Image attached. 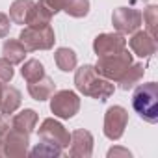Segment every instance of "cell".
<instances>
[{
  "instance_id": "cell-8",
  "label": "cell",
  "mask_w": 158,
  "mask_h": 158,
  "mask_svg": "<svg viewBox=\"0 0 158 158\" xmlns=\"http://www.w3.org/2000/svg\"><path fill=\"white\" fill-rule=\"evenodd\" d=\"M30 134L26 132H21L17 128H8V132L4 134L2 138V151H4V156H10V158H21L24 154H28V145H30V139H28Z\"/></svg>"
},
{
  "instance_id": "cell-21",
  "label": "cell",
  "mask_w": 158,
  "mask_h": 158,
  "mask_svg": "<svg viewBox=\"0 0 158 158\" xmlns=\"http://www.w3.org/2000/svg\"><path fill=\"white\" fill-rule=\"evenodd\" d=\"M21 74H23V78L26 82H35L41 76H45L43 63L39 60H28V61H24V65L21 69Z\"/></svg>"
},
{
  "instance_id": "cell-1",
  "label": "cell",
  "mask_w": 158,
  "mask_h": 158,
  "mask_svg": "<svg viewBox=\"0 0 158 158\" xmlns=\"http://www.w3.org/2000/svg\"><path fill=\"white\" fill-rule=\"evenodd\" d=\"M74 86L82 95L97 99V101H102V102L108 101L114 95V91H115L114 82H110L104 76H101L95 71L93 65H82L80 69H76V73H74Z\"/></svg>"
},
{
  "instance_id": "cell-12",
  "label": "cell",
  "mask_w": 158,
  "mask_h": 158,
  "mask_svg": "<svg viewBox=\"0 0 158 158\" xmlns=\"http://www.w3.org/2000/svg\"><path fill=\"white\" fill-rule=\"evenodd\" d=\"M128 45L132 48V52L139 58H151L156 52V39L152 35H149L147 32H134L132 37L128 39Z\"/></svg>"
},
{
  "instance_id": "cell-19",
  "label": "cell",
  "mask_w": 158,
  "mask_h": 158,
  "mask_svg": "<svg viewBox=\"0 0 158 158\" xmlns=\"http://www.w3.org/2000/svg\"><path fill=\"white\" fill-rule=\"evenodd\" d=\"M54 61H56V65H58L60 71L69 73V71H74L78 60H76V54H74L73 48L61 47V48H58V50L54 52Z\"/></svg>"
},
{
  "instance_id": "cell-30",
  "label": "cell",
  "mask_w": 158,
  "mask_h": 158,
  "mask_svg": "<svg viewBox=\"0 0 158 158\" xmlns=\"http://www.w3.org/2000/svg\"><path fill=\"white\" fill-rule=\"evenodd\" d=\"M2 91H4V84L0 82V101H2Z\"/></svg>"
},
{
  "instance_id": "cell-6",
  "label": "cell",
  "mask_w": 158,
  "mask_h": 158,
  "mask_svg": "<svg viewBox=\"0 0 158 158\" xmlns=\"http://www.w3.org/2000/svg\"><path fill=\"white\" fill-rule=\"evenodd\" d=\"M39 139L47 141V143H52V145H56V147H60L63 151L71 143V134L65 130V127L61 123H58L56 119L48 117L39 127Z\"/></svg>"
},
{
  "instance_id": "cell-3",
  "label": "cell",
  "mask_w": 158,
  "mask_h": 158,
  "mask_svg": "<svg viewBox=\"0 0 158 158\" xmlns=\"http://www.w3.org/2000/svg\"><path fill=\"white\" fill-rule=\"evenodd\" d=\"M130 63H132V54L125 48V50L115 52V54L99 56L97 65H95V71H97L101 76H104L106 80L117 82L119 78L123 76V73L130 67Z\"/></svg>"
},
{
  "instance_id": "cell-18",
  "label": "cell",
  "mask_w": 158,
  "mask_h": 158,
  "mask_svg": "<svg viewBox=\"0 0 158 158\" xmlns=\"http://www.w3.org/2000/svg\"><path fill=\"white\" fill-rule=\"evenodd\" d=\"M26 48L23 47V43L19 39H6L4 41V47H2V54L4 58L10 61V63H23L24 58H26Z\"/></svg>"
},
{
  "instance_id": "cell-26",
  "label": "cell",
  "mask_w": 158,
  "mask_h": 158,
  "mask_svg": "<svg viewBox=\"0 0 158 158\" xmlns=\"http://www.w3.org/2000/svg\"><path fill=\"white\" fill-rule=\"evenodd\" d=\"M41 2L50 10V13H52V15H56L58 11H63V8L67 6L69 0H41Z\"/></svg>"
},
{
  "instance_id": "cell-20",
  "label": "cell",
  "mask_w": 158,
  "mask_h": 158,
  "mask_svg": "<svg viewBox=\"0 0 158 158\" xmlns=\"http://www.w3.org/2000/svg\"><path fill=\"white\" fill-rule=\"evenodd\" d=\"M34 6V0H15L10 6V19L15 24H26V17Z\"/></svg>"
},
{
  "instance_id": "cell-24",
  "label": "cell",
  "mask_w": 158,
  "mask_h": 158,
  "mask_svg": "<svg viewBox=\"0 0 158 158\" xmlns=\"http://www.w3.org/2000/svg\"><path fill=\"white\" fill-rule=\"evenodd\" d=\"M32 156H60L61 154V149L52 145V143H47V141H41L39 145H35V149H32L30 152Z\"/></svg>"
},
{
  "instance_id": "cell-14",
  "label": "cell",
  "mask_w": 158,
  "mask_h": 158,
  "mask_svg": "<svg viewBox=\"0 0 158 158\" xmlns=\"http://www.w3.org/2000/svg\"><path fill=\"white\" fill-rule=\"evenodd\" d=\"M21 106V91L13 86H4L2 91V101H0V114L4 117L11 115L17 112V108Z\"/></svg>"
},
{
  "instance_id": "cell-23",
  "label": "cell",
  "mask_w": 158,
  "mask_h": 158,
  "mask_svg": "<svg viewBox=\"0 0 158 158\" xmlns=\"http://www.w3.org/2000/svg\"><path fill=\"white\" fill-rule=\"evenodd\" d=\"M141 19H143V23H145V28H147L145 32L156 39V32H158V6H149V8L143 11Z\"/></svg>"
},
{
  "instance_id": "cell-5",
  "label": "cell",
  "mask_w": 158,
  "mask_h": 158,
  "mask_svg": "<svg viewBox=\"0 0 158 158\" xmlns=\"http://www.w3.org/2000/svg\"><path fill=\"white\" fill-rule=\"evenodd\" d=\"M50 110L60 119H71L74 114H78V110H80V99H78V95L74 91L61 89L58 93H52Z\"/></svg>"
},
{
  "instance_id": "cell-9",
  "label": "cell",
  "mask_w": 158,
  "mask_h": 158,
  "mask_svg": "<svg viewBox=\"0 0 158 158\" xmlns=\"http://www.w3.org/2000/svg\"><path fill=\"white\" fill-rule=\"evenodd\" d=\"M112 24L119 34H134L141 26V11L134 8H117L112 15Z\"/></svg>"
},
{
  "instance_id": "cell-28",
  "label": "cell",
  "mask_w": 158,
  "mask_h": 158,
  "mask_svg": "<svg viewBox=\"0 0 158 158\" xmlns=\"http://www.w3.org/2000/svg\"><path fill=\"white\" fill-rule=\"evenodd\" d=\"M8 128H10V125L6 123V119H4V115L0 117V156H4V151H2V138H4V134L8 132Z\"/></svg>"
},
{
  "instance_id": "cell-27",
  "label": "cell",
  "mask_w": 158,
  "mask_h": 158,
  "mask_svg": "<svg viewBox=\"0 0 158 158\" xmlns=\"http://www.w3.org/2000/svg\"><path fill=\"white\" fill-rule=\"evenodd\" d=\"M10 17L6 15V13H0V37H6L8 34H10Z\"/></svg>"
},
{
  "instance_id": "cell-10",
  "label": "cell",
  "mask_w": 158,
  "mask_h": 158,
  "mask_svg": "<svg viewBox=\"0 0 158 158\" xmlns=\"http://www.w3.org/2000/svg\"><path fill=\"white\" fill-rule=\"evenodd\" d=\"M127 48V39L123 37V34H101L95 37L93 41V50L97 56H108V54H115Z\"/></svg>"
},
{
  "instance_id": "cell-17",
  "label": "cell",
  "mask_w": 158,
  "mask_h": 158,
  "mask_svg": "<svg viewBox=\"0 0 158 158\" xmlns=\"http://www.w3.org/2000/svg\"><path fill=\"white\" fill-rule=\"evenodd\" d=\"M35 125H37V114L30 108L23 110L21 114L13 115V119H11V128H17L21 132H26V134H32Z\"/></svg>"
},
{
  "instance_id": "cell-25",
  "label": "cell",
  "mask_w": 158,
  "mask_h": 158,
  "mask_svg": "<svg viewBox=\"0 0 158 158\" xmlns=\"http://www.w3.org/2000/svg\"><path fill=\"white\" fill-rule=\"evenodd\" d=\"M13 78V63H10L6 58H0V82L8 84Z\"/></svg>"
},
{
  "instance_id": "cell-13",
  "label": "cell",
  "mask_w": 158,
  "mask_h": 158,
  "mask_svg": "<svg viewBox=\"0 0 158 158\" xmlns=\"http://www.w3.org/2000/svg\"><path fill=\"white\" fill-rule=\"evenodd\" d=\"M54 91H56V84L48 76H41L35 82H28V93L34 101H39V102L47 101V99L52 97Z\"/></svg>"
},
{
  "instance_id": "cell-4",
  "label": "cell",
  "mask_w": 158,
  "mask_h": 158,
  "mask_svg": "<svg viewBox=\"0 0 158 158\" xmlns=\"http://www.w3.org/2000/svg\"><path fill=\"white\" fill-rule=\"evenodd\" d=\"M19 41L23 43V47L28 52H34V50L52 48L56 37H54V30L50 28V24H47V26H26L21 32Z\"/></svg>"
},
{
  "instance_id": "cell-22",
  "label": "cell",
  "mask_w": 158,
  "mask_h": 158,
  "mask_svg": "<svg viewBox=\"0 0 158 158\" xmlns=\"http://www.w3.org/2000/svg\"><path fill=\"white\" fill-rule=\"evenodd\" d=\"M63 11L74 19H82L89 13V0H69Z\"/></svg>"
},
{
  "instance_id": "cell-11",
  "label": "cell",
  "mask_w": 158,
  "mask_h": 158,
  "mask_svg": "<svg viewBox=\"0 0 158 158\" xmlns=\"http://www.w3.org/2000/svg\"><path fill=\"white\" fill-rule=\"evenodd\" d=\"M71 149L69 154L73 158H89L93 152V136L91 132L84 130V128H76L71 134Z\"/></svg>"
},
{
  "instance_id": "cell-15",
  "label": "cell",
  "mask_w": 158,
  "mask_h": 158,
  "mask_svg": "<svg viewBox=\"0 0 158 158\" xmlns=\"http://www.w3.org/2000/svg\"><path fill=\"white\" fill-rule=\"evenodd\" d=\"M143 74H145V67H143V63H130V67L123 73V76L119 78V88L123 89V91H128V89H132V88H136V84L143 78Z\"/></svg>"
},
{
  "instance_id": "cell-2",
  "label": "cell",
  "mask_w": 158,
  "mask_h": 158,
  "mask_svg": "<svg viewBox=\"0 0 158 158\" xmlns=\"http://www.w3.org/2000/svg\"><path fill=\"white\" fill-rule=\"evenodd\" d=\"M132 108L143 121L154 125L158 121V84L147 82L138 86L132 95Z\"/></svg>"
},
{
  "instance_id": "cell-29",
  "label": "cell",
  "mask_w": 158,
  "mask_h": 158,
  "mask_svg": "<svg viewBox=\"0 0 158 158\" xmlns=\"http://www.w3.org/2000/svg\"><path fill=\"white\" fill-rule=\"evenodd\" d=\"M108 156H130L128 149H121V147H114L108 151Z\"/></svg>"
},
{
  "instance_id": "cell-16",
  "label": "cell",
  "mask_w": 158,
  "mask_h": 158,
  "mask_svg": "<svg viewBox=\"0 0 158 158\" xmlns=\"http://www.w3.org/2000/svg\"><path fill=\"white\" fill-rule=\"evenodd\" d=\"M52 17L54 15L50 13V10L39 0V2H34L30 13L26 17V26H47V24H50Z\"/></svg>"
},
{
  "instance_id": "cell-7",
  "label": "cell",
  "mask_w": 158,
  "mask_h": 158,
  "mask_svg": "<svg viewBox=\"0 0 158 158\" xmlns=\"http://www.w3.org/2000/svg\"><path fill=\"white\" fill-rule=\"evenodd\" d=\"M127 123H128V112L123 106L108 108L106 115H104V136L112 141L119 139L125 134Z\"/></svg>"
}]
</instances>
